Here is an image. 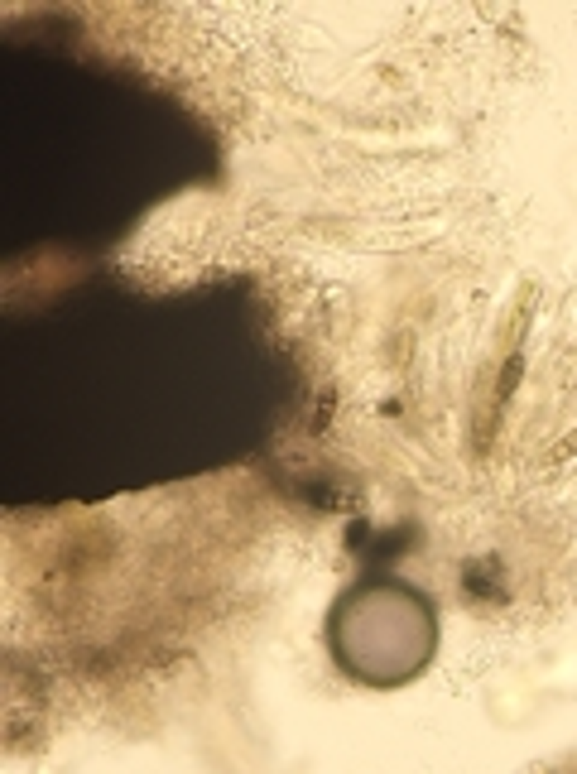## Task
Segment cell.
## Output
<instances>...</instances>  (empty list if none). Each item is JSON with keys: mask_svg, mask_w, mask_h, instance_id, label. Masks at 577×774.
I'll return each instance as SVG.
<instances>
[{"mask_svg": "<svg viewBox=\"0 0 577 774\" xmlns=\"http://www.w3.org/2000/svg\"><path fill=\"white\" fill-rule=\"evenodd\" d=\"M573 453H577V433H573V438H563V443L553 448V453H549V462H553V467H558L563 457H573Z\"/></svg>", "mask_w": 577, "mask_h": 774, "instance_id": "6da1fadb", "label": "cell"}]
</instances>
